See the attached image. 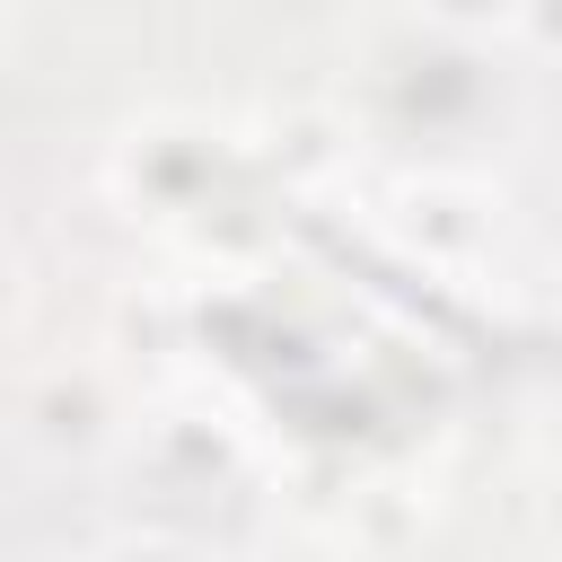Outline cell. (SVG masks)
<instances>
[{
	"mask_svg": "<svg viewBox=\"0 0 562 562\" xmlns=\"http://www.w3.org/2000/svg\"><path fill=\"white\" fill-rule=\"evenodd\" d=\"M220 184V132L184 123V114H149L114 140V193L132 211H158V220H193Z\"/></svg>",
	"mask_w": 562,
	"mask_h": 562,
	"instance_id": "cell-1",
	"label": "cell"
},
{
	"mask_svg": "<svg viewBox=\"0 0 562 562\" xmlns=\"http://www.w3.org/2000/svg\"><path fill=\"white\" fill-rule=\"evenodd\" d=\"M18 422H26V439L53 448V457H88V448H105L114 422H123L114 369H105V360H53V369H35L26 395H18Z\"/></svg>",
	"mask_w": 562,
	"mask_h": 562,
	"instance_id": "cell-2",
	"label": "cell"
},
{
	"mask_svg": "<svg viewBox=\"0 0 562 562\" xmlns=\"http://www.w3.org/2000/svg\"><path fill=\"white\" fill-rule=\"evenodd\" d=\"M88 562H202L184 536H167V527H123V536H105Z\"/></svg>",
	"mask_w": 562,
	"mask_h": 562,
	"instance_id": "cell-3",
	"label": "cell"
},
{
	"mask_svg": "<svg viewBox=\"0 0 562 562\" xmlns=\"http://www.w3.org/2000/svg\"><path fill=\"white\" fill-rule=\"evenodd\" d=\"M18 307H26V263H18V246L0 237V334L18 325Z\"/></svg>",
	"mask_w": 562,
	"mask_h": 562,
	"instance_id": "cell-4",
	"label": "cell"
},
{
	"mask_svg": "<svg viewBox=\"0 0 562 562\" xmlns=\"http://www.w3.org/2000/svg\"><path fill=\"white\" fill-rule=\"evenodd\" d=\"M35 562H88V553H35Z\"/></svg>",
	"mask_w": 562,
	"mask_h": 562,
	"instance_id": "cell-5",
	"label": "cell"
},
{
	"mask_svg": "<svg viewBox=\"0 0 562 562\" xmlns=\"http://www.w3.org/2000/svg\"><path fill=\"white\" fill-rule=\"evenodd\" d=\"M0 44H9V18H0Z\"/></svg>",
	"mask_w": 562,
	"mask_h": 562,
	"instance_id": "cell-6",
	"label": "cell"
}]
</instances>
